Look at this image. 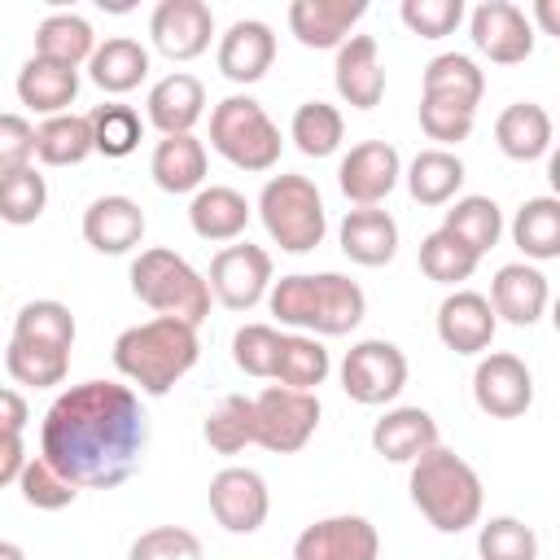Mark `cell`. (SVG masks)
Wrapping results in <instances>:
<instances>
[{"mask_svg":"<svg viewBox=\"0 0 560 560\" xmlns=\"http://www.w3.org/2000/svg\"><path fill=\"white\" fill-rule=\"evenodd\" d=\"M477 254L468 249V245H459L451 232H429L424 241H420V271L429 276V280H438V284H459V280H468L472 271H477Z\"/></svg>","mask_w":560,"mask_h":560,"instance_id":"cell-44","label":"cell"},{"mask_svg":"<svg viewBox=\"0 0 560 560\" xmlns=\"http://www.w3.org/2000/svg\"><path fill=\"white\" fill-rule=\"evenodd\" d=\"M472 118L477 109L459 105V101H442V96H420V131L429 140H438L433 149H446V144H459L472 136Z\"/></svg>","mask_w":560,"mask_h":560,"instance_id":"cell-47","label":"cell"},{"mask_svg":"<svg viewBox=\"0 0 560 560\" xmlns=\"http://www.w3.org/2000/svg\"><path fill=\"white\" fill-rule=\"evenodd\" d=\"M188 223L201 241H236L249 223V201L228 184L197 188L188 201Z\"/></svg>","mask_w":560,"mask_h":560,"instance_id":"cell-29","label":"cell"},{"mask_svg":"<svg viewBox=\"0 0 560 560\" xmlns=\"http://www.w3.org/2000/svg\"><path fill=\"white\" fill-rule=\"evenodd\" d=\"M206 499H210V516L228 534H254V529H262V521L271 512L267 481L254 468H219L210 477Z\"/></svg>","mask_w":560,"mask_h":560,"instance_id":"cell-11","label":"cell"},{"mask_svg":"<svg viewBox=\"0 0 560 560\" xmlns=\"http://www.w3.org/2000/svg\"><path fill=\"white\" fill-rule=\"evenodd\" d=\"M210 149L241 171H271L280 162V127L254 96H223L210 109Z\"/></svg>","mask_w":560,"mask_h":560,"instance_id":"cell-7","label":"cell"},{"mask_svg":"<svg viewBox=\"0 0 560 560\" xmlns=\"http://www.w3.org/2000/svg\"><path fill=\"white\" fill-rule=\"evenodd\" d=\"M35 158V127L22 114H0V175L31 166Z\"/></svg>","mask_w":560,"mask_h":560,"instance_id":"cell-51","label":"cell"},{"mask_svg":"<svg viewBox=\"0 0 560 560\" xmlns=\"http://www.w3.org/2000/svg\"><path fill=\"white\" fill-rule=\"evenodd\" d=\"M131 293L149 311H158L166 319H179V324H192V328L210 315V284H206V276L184 254L162 249V245L136 254V262H131Z\"/></svg>","mask_w":560,"mask_h":560,"instance_id":"cell-5","label":"cell"},{"mask_svg":"<svg viewBox=\"0 0 560 560\" xmlns=\"http://www.w3.org/2000/svg\"><path fill=\"white\" fill-rule=\"evenodd\" d=\"M88 74H92V83L101 92L122 96V92H131V88L144 83V74H149V48L140 39H131V35H109L88 57Z\"/></svg>","mask_w":560,"mask_h":560,"instance_id":"cell-28","label":"cell"},{"mask_svg":"<svg viewBox=\"0 0 560 560\" xmlns=\"http://www.w3.org/2000/svg\"><path fill=\"white\" fill-rule=\"evenodd\" d=\"M92 52H96V35H92L88 18H79V13H48L35 26V57H44V61L79 70Z\"/></svg>","mask_w":560,"mask_h":560,"instance_id":"cell-33","label":"cell"},{"mask_svg":"<svg viewBox=\"0 0 560 560\" xmlns=\"http://www.w3.org/2000/svg\"><path fill=\"white\" fill-rule=\"evenodd\" d=\"M472 398H477V407L486 416L516 420L534 402V376H529V368L516 354L490 350V354H481V363L472 372Z\"/></svg>","mask_w":560,"mask_h":560,"instance_id":"cell-12","label":"cell"},{"mask_svg":"<svg viewBox=\"0 0 560 560\" xmlns=\"http://www.w3.org/2000/svg\"><path fill=\"white\" fill-rule=\"evenodd\" d=\"M206 442H210V451H219V455H236V451H245L249 442H254V398H245V394H228L210 416H206Z\"/></svg>","mask_w":560,"mask_h":560,"instance_id":"cell-41","label":"cell"},{"mask_svg":"<svg viewBox=\"0 0 560 560\" xmlns=\"http://www.w3.org/2000/svg\"><path fill=\"white\" fill-rule=\"evenodd\" d=\"M88 122H92V153H105V158H127V153H136V144H140V136H144L140 114H136L131 105H118V101L96 105V109L88 114Z\"/></svg>","mask_w":560,"mask_h":560,"instance_id":"cell-40","label":"cell"},{"mask_svg":"<svg viewBox=\"0 0 560 560\" xmlns=\"http://www.w3.org/2000/svg\"><path fill=\"white\" fill-rule=\"evenodd\" d=\"M547 298H551L547 276H542L534 262H508V267L494 271L486 302H490L494 319H508V324H516V328H529V324L542 319Z\"/></svg>","mask_w":560,"mask_h":560,"instance_id":"cell-18","label":"cell"},{"mask_svg":"<svg viewBox=\"0 0 560 560\" xmlns=\"http://www.w3.org/2000/svg\"><path fill=\"white\" fill-rule=\"evenodd\" d=\"M398 18L420 39H442L464 22V0H402Z\"/></svg>","mask_w":560,"mask_h":560,"instance_id":"cell-50","label":"cell"},{"mask_svg":"<svg viewBox=\"0 0 560 560\" xmlns=\"http://www.w3.org/2000/svg\"><path fill=\"white\" fill-rule=\"evenodd\" d=\"M332 372V359L324 350L319 337L311 332H284L280 337V359H276V376L284 389H302V394H315Z\"/></svg>","mask_w":560,"mask_h":560,"instance_id":"cell-32","label":"cell"},{"mask_svg":"<svg viewBox=\"0 0 560 560\" xmlns=\"http://www.w3.org/2000/svg\"><path fill=\"white\" fill-rule=\"evenodd\" d=\"M258 219L284 254H306L328 232L324 197L306 175H271L258 192Z\"/></svg>","mask_w":560,"mask_h":560,"instance_id":"cell-6","label":"cell"},{"mask_svg":"<svg viewBox=\"0 0 560 560\" xmlns=\"http://www.w3.org/2000/svg\"><path fill=\"white\" fill-rule=\"evenodd\" d=\"M48 206V184L35 166H18L9 175H0V219L13 228H26L44 214Z\"/></svg>","mask_w":560,"mask_h":560,"instance_id":"cell-43","label":"cell"},{"mask_svg":"<svg viewBox=\"0 0 560 560\" xmlns=\"http://www.w3.org/2000/svg\"><path fill=\"white\" fill-rule=\"evenodd\" d=\"M319 429V398L302 394V389H284V385H267L254 398V442L276 451V455H293L302 451Z\"/></svg>","mask_w":560,"mask_h":560,"instance_id":"cell-8","label":"cell"},{"mask_svg":"<svg viewBox=\"0 0 560 560\" xmlns=\"http://www.w3.org/2000/svg\"><path fill=\"white\" fill-rule=\"evenodd\" d=\"M398 179H402V158L385 140L354 144L337 166V184H341L346 201H354V206H381L398 188Z\"/></svg>","mask_w":560,"mask_h":560,"instance_id":"cell-16","label":"cell"},{"mask_svg":"<svg viewBox=\"0 0 560 560\" xmlns=\"http://www.w3.org/2000/svg\"><path fill=\"white\" fill-rule=\"evenodd\" d=\"M197 354H201L197 328L166 319V315L144 319V324L118 332V341H114V368L131 385H140V394H153V398L171 394V385L192 372Z\"/></svg>","mask_w":560,"mask_h":560,"instance_id":"cell-3","label":"cell"},{"mask_svg":"<svg viewBox=\"0 0 560 560\" xmlns=\"http://www.w3.org/2000/svg\"><path fill=\"white\" fill-rule=\"evenodd\" d=\"M481 560H538V534L516 516H490L477 534Z\"/></svg>","mask_w":560,"mask_h":560,"instance_id":"cell-45","label":"cell"},{"mask_svg":"<svg viewBox=\"0 0 560 560\" xmlns=\"http://www.w3.org/2000/svg\"><path fill=\"white\" fill-rule=\"evenodd\" d=\"M276 61V35L258 18H241L219 35V74L232 83H258Z\"/></svg>","mask_w":560,"mask_h":560,"instance_id":"cell-19","label":"cell"},{"mask_svg":"<svg viewBox=\"0 0 560 560\" xmlns=\"http://www.w3.org/2000/svg\"><path fill=\"white\" fill-rule=\"evenodd\" d=\"M438 446V420L424 407H394L372 424V451L389 464H411Z\"/></svg>","mask_w":560,"mask_h":560,"instance_id":"cell-25","label":"cell"},{"mask_svg":"<svg viewBox=\"0 0 560 560\" xmlns=\"http://www.w3.org/2000/svg\"><path fill=\"white\" fill-rule=\"evenodd\" d=\"M13 341H26V346H48V350H66L74 346V315L66 302L57 298H35L18 311L13 319Z\"/></svg>","mask_w":560,"mask_h":560,"instance_id":"cell-38","label":"cell"},{"mask_svg":"<svg viewBox=\"0 0 560 560\" xmlns=\"http://www.w3.org/2000/svg\"><path fill=\"white\" fill-rule=\"evenodd\" d=\"M442 232H451L459 245H468L477 258L481 254H490L494 245H499V236H503V214H499V206H494V197H459V201H451V210H446V219H442Z\"/></svg>","mask_w":560,"mask_h":560,"instance_id":"cell-34","label":"cell"},{"mask_svg":"<svg viewBox=\"0 0 560 560\" xmlns=\"http://www.w3.org/2000/svg\"><path fill=\"white\" fill-rule=\"evenodd\" d=\"M280 337L271 324H241L232 337V359L245 376H276V359H280Z\"/></svg>","mask_w":560,"mask_h":560,"instance_id":"cell-48","label":"cell"},{"mask_svg":"<svg viewBox=\"0 0 560 560\" xmlns=\"http://www.w3.org/2000/svg\"><path fill=\"white\" fill-rule=\"evenodd\" d=\"M4 368L18 385H31V389H48V385H61L66 372H70V354L66 350H48V346H26V341H9L4 350Z\"/></svg>","mask_w":560,"mask_h":560,"instance_id":"cell-42","label":"cell"},{"mask_svg":"<svg viewBox=\"0 0 560 560\" xmlns=\"http://www.w3.org/2000/svg\"><path fill=\"white\" fill-rule=\"evenodd\" d=\"M26 420H31L26 398H22L18 389H4V385H0V433H22Z\"/></svg>","mask_w":560,"mask_h":560,"instance_id":"cell-53","label":"cell"},{"mask_svg":"<svg viewBox=\"0 0 560 560\" xmlns=\"http://www.w3.org/2000/svg\"><path fill=\"white\" fill-rule=\"evenodd\" d=\"M79 96V70L70 66H57V61H44V57H26V66L18 70V101L44 118H57V114H70Z\"/></svg>","mask_w":560,"mask_h":560,"instance_id":"cell-26","label":"cell"},{"mask_svg":"<svg viewBox=\"0 0 560 560\" xmlns=\"http://www.w3.org/2000/svg\"><path fill=\"white\" fill-rule=\"evenodd\" d=\"M18 490H22V499H26L31 508H39V512H61V508H70V503L79 499V486H74L70 477H61L44 455L26 459V468H22V477H18Z\"/></svg>","mask_w":560,"mask_h":560,"instance_id":"cell-46","label":"cell"},{"mask_svg":"<svg viewBox=\"0 0 560 560\" xmlns=\"http://www.w3.org/2000/svg\"><path fill=\"white\" fill-rule=\"evenodd\" d=\"M341 254L359 267H385L398 254V223L381 206H354L341 219Z\"/></svg>","mask_w":560,"mask_h":560,"instance_id":"cell-24","label":"cell"},{"mask_svg":"<svg viewBox=\"0 0 560 560\" xmlns=\"http://www.w3.org/2000/svg\"><path fill=\"white\" fill-rule=\"evenodd\" d=\"M332 83L337 96L350 109H376L385 96V70L376 57V39L372 35H350L337 48V66H332Z\"/></svg>","mask_w":560,"mask_h":560,"instance_id":"cell-20","label":"cell"},{"mask_svg":"<svg viewBox=\"0 0 560 560\" xmlns=\"http://www.w3.org/2000/svg\"><path fill=\"white\" fill-rule=\"evenodd\" d=\"M144 109H149V122L162 136H192L197 118L206 114V88H201V79L175 70V74H166L149 88Z\"/></svg>","mask_w":560,"mask_h":560,"instance_id":"cell-23","label":"cell"},{"mask_svg":"<svg viewBox=\"0 0 560 560\" xmlns=\"http://www.w3.org/2000/svg\"><path fill=\"white\" fill-rule=\"evenodd\" d=\"M127 560H201V538L184 525H153L131 542Z\"/></svg>","mask_w":560,"mask_h":560,"instance_id":"cell-49","label":"cell"},{"mask_svg":"<svg viewBox=\"0 0 560 560\" xmlns=\"http://www.w3.org/2000/svg\"><path fill=\"white\" fill-rule=\"evenodd\" d=\"M210 298H219L228 311H254L271 289V254L262 245H223L210 258Z\"/></svg>","mask_w":560,"mask_h":560,"instance_id":"cell-10","label":"cell"},{"mask_svg":"<svg viewBox=\"0 0 560 560\" xmlns=\"http://www.w3.org/2000/svg\"><path fill=\"white\" fill-rule=\"evenodd\" d=\"M402 385H407V354L394 341L368 337V341L346 350V359H341L346 398H354L363 407H385L402 394Z\"/></svg>","mask_w":560,"mask_h":560,"instance_id":"cell-9","label":"cell"},{"mask_svg":"<svg viewBox=\"0 0 560 560\" xmlns=\"http://www.w3.org/2000/svg\"><path fill=\"white\" fill-rule=\"evenodd\" d=\"M149 446L140 394L118 381H83L52 398L39 424V455L79 490L122 486Z\"/></svg>","mask_w":560,"mask_h":560,"instance_id":"cell-1","label":"cell"},{"mask_svg":"<svg viewBox=\"0 0 560 560\" xmlns=\"http://www.w3.org/2000/svg\"><path fill=\"white\" fill-rule=\"evenodd\" d=\"M88 153H92L88 114H57L35 127V158L44 166H79Z\"/></svg>","mask_w":560,"mask_h":560,"instance_id":"cell-37","label":"cell"},{"mask_svg":"<svg viewBox=\"0 0 560 560\" xmlns=\"http://www.w3.org/2000/svg\"><path fill=\"white\" fill-rule=\"evenodd\" d=\"M407 490H411V503L420 508V516H424L438 534H459V529L477 525L481 499H486L477 468H472L464 455L446 451L442 442L411 459Z\"/></svg>","mask_w":560,"mask_h":560,"instance_id":"cell-4","label":"cell"},{"mask_svg":"<svg viewBox=\"0 0 560 560\" xmlns=\"http://www.w3.org/2000/svg\"><path fill=\"white\" fill-rule=\"evenodd\" d=\"M289 140L306 153V158H328L341 149L346 140V118L337 105L328 101H306L293 109V122H289Z\"/></svg>","mask_w":560,"mask_h":560,"instance_id":"cell-39","label":"cell"},{"mask_svg":"<svg viewBox=\"0 0 560 560\" xmlns=\"http://www.w3.org/2000/svg\"><path fill=\"white\" fill-rule=\"evenodd\" d=\"M494 144L512 162H538L551 149V114L538 101H516L494 118Z\"/></svg>","mask_w":560,"mask_h":560,"instance_id":"cell-27","label":"cell"},{"mask_svg":"<svg viewBox=\"0 0 560 560\" xmlns=\"http://www.w3.org/2000/svg\"><path fill=\"white\" fill-rule=\"evenodd\" d=\"M149 175L162 192H197L206 179V144L197 136H162L149 158Z\"/></svg>","mask_w":560,"mask_h":560,"instance_id":"cell-30","label":"cell"},{"mask_svg":"<svg viewBox=\"0 0 560 560\" xmlns=\"http://www.w3.org/2000/svg\"><path fill=\"white\" fill-rule=\"evenodd\" d=\"M512 241L534 262L560 258V201L556 197H529L512 219Z\"/></svg>","mask_w":560,"mask_h":560,"instance_id":"cell-35","label":"cell"},{"mask_svg":"<svg viewBox=\"0 0 560 560\" xmlns=\"http://www.w3.org/2000/svg\"><path fill=\"white\" fill-rule=\"evenodd\" d=\"M538 22L547 26V35H560V13H556V0H538Z\"/></svg>","mask_w":560,"mask_h":560,"instance_id":"cell-54","label":"cell"},{"mask_svg":"<svg viewBox=\"0 0 560 560\" xmlns=\"http://www.w3.org/2000/svg\"><path fill=\"white\" fill-rule=\"evenodd\" d=\"M83 241L96 254H127L144 241V210L122 192H105L83 210Z\"/></svg>","mask_w":560,"mask_h":560,"instance_id":"cell-21","label":"cell"},{"mask_svg":"<svg viewBox=\"0 0 560 560\" xmlns=\"http://www.w3.org/2000/svg\"><path fill=\"white\" fill-rule=\"evenodd\" d=\"M481 92H486V74L464 52H438L424 66V92L420 96H442V101H459V105L477 109L481 105Z\"/></svg>","mask_w":560,"mask_h":560,"instance_id":"cell-36","label":"cell"},{"mask_svg":"<svg viewBox=\"0 0 560 560\" xmlns=\"http://www.w3.org/2000/svg\"><path fill=\"white\" fill-rule=\"evenodd\" d=\"M468 35H472V48L481 57H490L494 66H516L534 52L529 18L508 0H481L468 18Z\"/></svg>","mask_w":560,"mask_h":560,"instance_id":"cell-14","label":"cell"},{"mask_svg":"<svg viewBox=\"0 0 560 560\" xmlns=\"http://www.w3.org/2000/svg\"><path fill=\"white\" fill-rule=\"evenodd\" d=\"M363 13H368L363 0H293L289 31L298 35L302 48H341Z\"/></svg>","mask_w":560,"mask_h":560,"instance_id":"cell-22","label":"cell"},{"mask_svg":"<svg viewBox=\"0 0 560 560\" xmlns=\"http://www.w3.org/2000/svg\"><path fill=\"white\" fill-rule=\"evenodd\" d=\"M26 468V446L22 433H0V486H13Z\"/></svg>","mask_w":560,"mask_h":560,"instance_id":"cell-52","label":"cell"},{"mask_svg":"<svg viewBox=\"0 0 560 560\" xmlns=\"http://www.w3.org/2000/svg\"><path fill=\"white\" fill-rule=\"evenodd\" d=\"M494 328H499V319H494L490 302L472 289H455L438 306V337L455 354H486L494 341Z\"/></svg>","mask_w":560,"mask_h":560,"instance_id":"cell-17","label":"cell"},{"mask_svg":"<svg viewBox=\"0 0 560 560\" xmlns=\"http://www.w3.org/2000/svg\"><path fill=\"white\" fill-rule=\"evenodd\" d=\"M214 13L206 0H162L149 18V39L171 61H192L210 48Z\"/></svg>","mask_w":560,"mask_h":560,"instance_id":"cell-15","label":"cell"},{"mask_svg":"<svg viewBox=\"0 0 560 560\" xmlns=\"http://www.w3.org/2000/svg\"><path fill=\"white\" fill-rule=\"evenodd\" d=\"M0 560H26V551H22L18 542H9V538H0Z\"/></svg>","mask_w":560,"mask_h":560,"instance_id":"cell-55","label":"cell"},{"mask_svg":"<svg viewBox=\"0 0 560 560\" xmlns=\"http://www.w3.org/2000/svg\"><path fill=\"white\" fill-rule=\"evenodd\" d=\"M267 306L284 328H302L315 337H341V332L359 328V319L368 315L363 289L341 271L280 276L267 289Z\"/></svg>","mask_w":560,"mask_h":560,"instance_id":"cell-2","label":"cell"},{"mask_svg":"<svg viewBox=\"0 0 560 560\" xmlns=\"http://www.w3.org/2000/svg\"><path fill=\"white\" fill-rule=\"evenodd\" d=\"M464 188V162L451 149H420L407 166V192L420 206H446Z\"/></svg>","mask_w":560,"mask_h":560,"instance_id":"cell-31","label":"cell"},{"mask_svg":"<svg viewBox=\"0 0 560 560\" xmlns=\"http://www.w3.org/2000/svg\"><path fill=\"white\" fill-rule=\"evenodd\" d=\"M381 556V534L368 516L341 512L306 525L293 538V560H376Z\"/></svg>","mask_w":560,"mask_h":560,"instance_id":"cell-13","label":"cell"}]
</instances>
